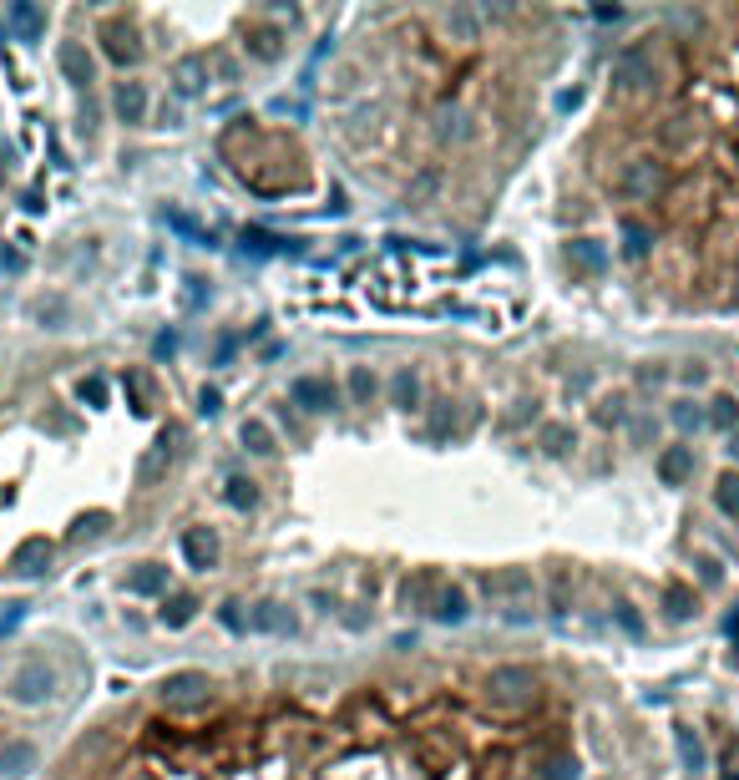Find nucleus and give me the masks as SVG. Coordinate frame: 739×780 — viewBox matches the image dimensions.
<instances>
[{
    "label": "nucleus",
    "mask_w": 739,
    "mask_h": 780,
    "mask_svg": "<svg viewBox=\"0 0 739 780\" xmlns=\"http://www.w3.org/2000/svg\"><path fill=\"white\" fill-rule=\"evenodd\" d=\"M669 183H674V173L659 152H633L613 173V198L618 203H653V198L669 193Z\"/></svg>",
    "instance_id": "f257e3e1"
},
{
    "label": "nucleus",
    "mask_w": 739,
    "mask_h": 780,
    "mask_svg": "<svg viewBox=\"0 0 739 780\" xmlns=\"http://www.w3.org/2000/svg\"><path fill=\"white\" fill-rule=\"evenodd\" d=\"M481 694H486L491 710L522 715V710H532L537 699H542V679H537V669H527V664H497V669L486 674Z\"/></svg>",
    "instance_id": "f03ea898"
},
{
    "label": "nucleus",
    "mask_w": 739,
    "mask_h": 780,
    "mask_svg": "<svg viewBox=\"0 0 739 780\" xmlns=\"http://www.w3.org/2000/svg\"><path fill=\"white\" fill-rule=\"evenodd\" d=\"M608 82H613V92H623V97L653 92V82H659V61H653V46H648V41H628V46L613 56V66H608Z\"/></svg>",
    "instance_id": "7ed1b4c3"
},
{
    "label": "nucleus",
    "mask_w": 739,
    "mask_h": 780,
    "mask_svg": "<svg viewBox=\"0 0 739 780\" xmlns=\"http://www.w3.org/2000/svg\"><path fill=\"white\" fill-rule=\"evenodd\" d=\"M157 699H162V710H178V715L203 710L213 699V679L203 669H178V674H168L157 684Z\"/></svg>",
    "instance_id": "20e7f679"
},
{
    "label": "nucleus",
    "mask_w": 739,
    "mask_h": 780,
    "mask_svg": "<svg viewBox=\"0 0 739 780\" xmlns=\"http://www.w3.org/2000/svg\"><path fill=\"white\" fill-rule=\"evenodd\" d=\"M6 694L16 699L21 710H41L46 699L56 694V669L46 664V659H26L16 674H11V684H6Z\"/></svg>",
    "instance_id": "39448f33"
},
{
    "label": "nucleus",
    "mask_w": 739,
    "mask_h": 780,
    "mask_svg": "<svg viewBox=\"0 0 739 780\" xmlns=\"http://www.w3.org/2000/svg\"><path fill=\"white\" fill-rule=\"evenodd\" d=\"M436 31L451 46H481L486 41V11L466 6V0H451V6L436 11Z\"/></svg>",
    "instance_id": "423d86ee"
},
{
    "label": "nucleus",
    "mask_w": 739,
    "mask_h": 780,
    "mask_svg": "<svg viewBox=\"0 0 739 780\" xmlns=\"http://www.w3.org/2000/svg\"><path fill=\"white\" fill-rule=\"evenodd\" d=\"M481 593H486L491 603L517 608V603L537 598V578H532V568H486V573H481Z\"/></svg>",
    "instance_id": "0eeeda50"
},
{
    "label": "nucleus",
    "mask_w": 739,
    "mask_h": 780,
    "mask_svg": "<svg viewBox=\"0 0 739 780\" xmlns=\"http://www.w3.org/2000/svg\"><path fill=\"white\" fill-rule=\"evenodd\" d=\"M659 147L664 152H674V158H689L694 147H704V122H699V112H689V107H674L664 122H659Z\"/></svg>",
    "instance_id": "6e6552de"
},
{
    "label": "nucleus",
    "mask_w": 739,
    "mask_h": 780,
    "mask_svg": "<svg viewBox=\"0 0 739 780\" xmlns=\"http://www.w3.org/2000/svg\"><path fill=\"white\" fill-rule=\"evenodd\" d=\"M289 401H294L299 411L319 416V411H330V406L340 401V390H335L330 375H294V380H289Z\"/></svg>",
    "instance_id": "1a4fd4ad"
},
{
    "label": "nucleus",
    "mask_w": 739,
    "mask_h": 780,
    "mask_svg": "<svg viewBox=\"0 0 739 780\" xmlns=\"http://www.w3.org/2000/svg\"><path fill=\"white\" fill-rule=\"evenodd\" d=\"M431 137H436L441 147H466V142L476 137V122H471V112H466V107L441 102V107H436V117H431Z\"/></svg>",
    "instance_id": "9d476101"
},
{
    "label": "nucleus",
    "mask_w": 739,
    "mask_h": 780,
    "mask_svg": "<svg viewBox=\"0 0 739 780\" xmlns=\"http://www.w3.org/2000/svg\"><path fill=\"white\" fill-rule=\"evenodd\" d=\"M294 608L289 603H279V598H264V603H254L249 608V618H243V629L249 634H269V639H279V634H294Z\"/></svg>",
    "instance_id": "9b49d317"
},
{
    "label": "nucleus",
    "mask_w": 739,
    "mask_h": 780,
    "mask_svg": "<svg viewBox=\"0 0 739 780\" xmlns=\"http://www.w3.org/2000/svg\"><path fill=\"white\" fill-rule=\"evenodd\" d=\"M56 66H61V76L71 87H92V76H97V61H92V51L81 41H61L56 46Z\"/></svg>",
    "instance_id": "f8f14e48"
},
{
    "label": "nucleus",
    "mask_w": 739,
    "mask_h": 780,
    "mask_svg": "<svg viewBox=\"0 0 739 780\" xmlns=\"http://www.w3.org/2000/svg\"><path fill=\"white\" fill-rule=\"evenodd\" d=\"M178 548H183V563H188L193 573L218 568V537H213V527H188Z\"/></svg>",
    "instance_id": "ddd939ff"
},
{
    "label": "nucleus",
    "mask_w": 739,
    "mask_h": 780,
    "mask_svg": "<svg viewBox=\"0 0 739 780\" xmlns=\"http://www.w3.org/2000/svg\"><path fill=\"white\" fill-rule=\"evenodd\" d=\"M168 82H173V92L178 97H198V92H208V56H178L173 61V71H168Z\"/></svg>",
    "instance_id": "4468645a"
},
{
    "label": "nucleus",
    "mask_w": 739,
    "mask_h": 780,
    "mask_svg": "<svg viewBox=\"0 0 739 780\" xmlns=\"http://www.w3.org/2000/svg\"><path fill=\"white\" fill-rule=\"evenodd\" d=\"M51 558H56V548H51L46 537H26L21 548L11 553V573H16V578H41V573L51 568Z\"/></svg>",
    "instance_id": "2eb2a0df"
},
{
    "label": "nucleus",
    "mask_w": 739,
    "mask_h": 780,
    "mask_svg": "<svg viewBox=\"0 0 739 780\" xmlns=\"http://www.w3.org/2000/svg\"><path fill=\"white\" fill-rule=\"evenodd\" d=\"M102 51H107V61H117V66H132V61L142 56L137 31H132L127 21H107V26H102Z\"/></svg>",
    "instance_id": "dca6fc26"
},
{
    "label": "nucleus",
    "mask_w": 739,
    "mask_h": 780,
    "mask_svg": "<svg viewBox=\"0 0 739 780\" xmlns=\"http://www.w3.org/2000/svg\"><path fill=\"white\" fill-rule=\"evenodd\" d=\"M441 188H446V168H441V163H426L416 178L405 183V203H410V208H431V203L441 198Z\"/></svg>",
    "instance_id": "f3484780"
},
{
    "label": "nucleus",
    "mask_w": 739,
    "mask_h": 780,
    "mask_svg": "<svg viewBox=\"0 0 739 780\" xmlns=\"http://www.w3.org/2000/svg\"><path fill=\"white\" fill-rule=\"evenodd\" d=\"M36 765H41V750L31 740H6V745H0V775H6V780H26Z\"/></svg>",
    "instance_id": "a211bd4d"
},
{
    "label": "nucleus",
    "mask_w": 739,
    "mask_h": 780,
    "mask_svg": "<svg viewBox=\"0 0 739 780\" xmlns=\"http://www.w3.org/2000/svg\"><path fill=\"white\" fill-rule=\"evenodd\" d=\"M653 466H659V482L664 487H684L694 477V446H664Z\"/></svg>",
    "instance_id": "6ab92c4d"
},
{
    "label": "nucleus",
    "mask_w": 739,
    "mask_h": 780,
    "mask_svg": "<svg viewBox=\"0 0 739 780\" xmlns=\"http://www.w3.org/2000/svg\"><path fill=\"white\" fill-rule=\"evenodd\" d=\"M567 264L578 274H588V279H603L608 274V249L598 239H572L567 244Z\"/></svg>",
    "instance_id": "aec40b11"
},
{
    "label": "nucleus",
    "mask_w": 739,
    "mask_h": 780,
    "mask_svg": "<svg viewBox=\"0 0 739 780\" xmlns=\"http://www.w3.org/2000/svg\"><path fill=\"white\" fill-rule=\"evenodd\" d=\"M112 112H117V122H127V127L147 122V87H142V82H117Z\"/></svg>",
    "instance_id": "412c9836"
},
{
    "label": "nucleus",
    "mask_w": 739,
    "mask_h": 780,
    "mask_svg": "<svg viewBox=\"0 0 739 780\" xmlns=\"http://www.w3.org/2000/svg\"><path fill=\"white\" fill-rule=\"evenodd\" d=\"M618 244H623V259H628V264H643V259L653 254V228H648L643 218H623V223H618Z\"/></svg>",
    "instance_id": "4be33fe9"
},
{
    "label": "nucleus",
    "mask_w": 739,
    "mask_h": 780,
    "mask_svg": "<svg viewBox=\"0 0 739 780\" xmlns=\"http://www.w3.org/2000/svg\"><path fill=\"white\" fill-rule=\"evenodd\" d=\"M243 51L254 61H279L284 56V31L279 26H249L243 31Z\"/></svg>",
    "instance_id": "5701e85b"
},
{
    "label": "nucleus",
    "mask_w": 739,
    "mask_h": 780,
    "mask_svg": "<svg viewBox=\"0 0 739 780\" xmlns=\"http://www.w3.org/2000/svg\"><path fill=\"white\" fill-rule=\"evenodd\" d=\"M6 26H11L21 41H41V36H46V16H41V6H31V0H16V6H6Z\"/></svg>",
    "instance_id": "b1692460"
},
{
    "label": "nucleus",
    "mask_w": 739,
    "mask_h": 780,
    "mask_svg": "<svg viewBox=\"0 0 739 780\" xmlns=\"http://www.w3.org/2000/svg\"><path fill=\"white\" fill-rule=\"evenodd\" d=\"M127 593L132 598H157V593H168V568L162 563H137L127 573Z\"/></svg>",
    "instance_id": "393cba45"
},
{
    "label": "nucleus",
    "mask_w": 739,
    "mask_h": 780,
    "mask_svg": "<svg viewBox=\"0 0 739 780\" xmlns=\"http://www.w3.org/2000/svg\"><path fill=\"white\" fill-rule=\"evenodd\" d=\"M385 390H390V406H395V411H416V406H421V375L410 370V365H400V370L390 375Z\"/></svg>",
    "instance_id": "a878e982"
},
{
    "label": "nucleus",
    "mask_w": 739,
    "mask_h": 780,
    "mask_svg": "<svg viewBox=\"0 0 739 780\" xmlns=\"http://www.w3.org/2000/svg\"><path fill=\"white\" fill-rule=\"evenodd\" d=\"M674 745H679V765H684L689 775H699V770L709 765V750H704V735H699L694 725H679V730H674Z\"/></svg>",
    "instance_id": "bb28decb"
},
{
    "label": "nucleus",
    "mask_w": 739,
    "mask_h": 780,
    "mask_svg": "<svg viewBox=\"0 0 739 780\" xmlns=\"http://www.w3.org/2000/svg\"><path fill=\"white\" fill-rule=\"evenodd\" d=\"M238 244H243V254H254V259H274V254H289L294 239H279V233H269V228H243Z\"/></svg>",
    "instance_id": "cd10ccee"
},
{
    "label": "nucleus",
    "mask_w": 739,
    "mask_h": 780,
    "mask_svg": "<svg viewBox=\"0 0 739 780\" xmlns=\"http://www.w3.org/2000/svg\"><path fill=\"white\" fill-rule=\"evenodd\" d=\"M466 613H471V603H466V588H441L436 593V603H431V618L436 623H466Z\"/></svg>",
    "instance_id": "c85d7f7f"
},
{
    "label": "nucleus",
    "mask_w": 739,
    "mask_h": 780,
    "mask_svg": "<svg viewBox=\"0 0 739 780\" xmlns=\"http://www.w3.org/2000/svg\"><path fill=\"white\" fill-rule=\"evenodd\" d=\"M537 446H542V456H567L572 446H578V431H572L567 421H542Z\"/></svg>",
    "instance_id": "c756f323"
},
{
    "label": "nucleus",
    "mask_w": 739,
    "mask_h": 780,
    "mask_svg": "<svg viewBox=\"0 0 739 780\" xmlns=\"http://www.w3.org/2000/svg\"><path fill=\"white\" fill-rule=\"evenodd\" d=\"M162 623H168V629H188V623L198 618V598L193 593H168L162 598V613H157Z\"/></svg>",
    "instance_id": "7c9ffc66"
},
{
    "label": "nucleus",
    "mask_w": 739,
    "mask_h": 780,
    "mask_svg": "<svg viewBox=\"0 0 739 780\" xmlns=\"http://www.w3.org/2000/svg\"><path fill=\"white\" fill-rule=\"evenodd\" d=\"M436 593H441V588H436V573H416V578L400 583V603H405V608H431Z\"/></svg>",
    "instance_id": "2f4dec72"
},
{
    "label": "nucleus",
    "mask_w": 739,
    "mask_h": 780,
    "mask_svg": "<svg viewBox=\"0 0 739 780\" xmlns=\"http://www.w3.org/2000/svg\"><path fill=\"white\" fill-rule=\"evenodd\" d=\"M238 441L249 446L254 456H274V451H279V446H274V426H269V421H259V416H249V421L238 426Z\"/></svg>",
    "instance_id": "473e14b6"
},
{
    "label": "nucleus",
    "mask_w": 739,
    "mask_h": 780,
    "mask_svg": "<svg viewBox=\"0 0 739 780\" xmlns=\"http://www.w3.org/2000/svg\"><path fill=\"white\" fill-rule=\"evenodd\" d=\"M345 390H350V401H355V406H370V401L380 396V380H375V370H370V365H350Z\"/></svg>",
    "instance_id": "72a5a7b5"
},
{
    "label": "nucleus",
    "mask_w": 739,
    "mask_h": 780,
    "mask_svg": "<svg viewBox=\"0 0 739 780\" xmlns=\"http://www.w3.org/2000/svg\"><path fill=\"white\" fill-rule=\"evenodd\" d=\"M704 416H709V426H714V431L734 436V431H739V396H729V390H724V396H714V401H709V411H704Z\"/></svg>",
    "instance_id": "f704fd0d"
},
{
    "label": "nucleus",
    "mask_w": 739,
    "mask_h": 780,
    "mask_svg": "<svg viewBox=\"0 0 739 780\" xmlns=\"http://www.w3.org/2000/svg\"><path fill=\"white\" fill-rule=\"evenodd\" d=\"M664 613H669V623H684V618H694V613H699V598H694V588H684V583H669V588H664Z\"/></svg>",
    "instance_id": "c9c22d12"
},
{
    "label": "nucleus",
    "mask_w": 739,
    "mask_h": 780,
    "mask_svg": "<svg viewBox=\"0 0 739 780\" xmlns=\"http://www.w3.org/2000/svg\"><path fill=\"white\" fill-rule=\"evenodd\" d=\"M223 502H228L233 512H254V507H259V487H254L249 477H228V482H223Z\"/></svg>",
    "instance_id": "e433bc0d"
},
{
    "label": "nucleus",
    "mask_w": 739,
    "mask_h": 780,
    "mask_svg": "<svg viewBox=\"0 0 739 780\" xmlns=\"http://www.w3.org/2000/svg\"><path fill=\"white\" fill-rule=\"evenodd\" d=\"M162 472H168V441H157V446L137 461V487H157Z\"/></svg>",
    "instance_id": "4c0bfd02"
},
{
    "label": "nucleus",
    "mask_w": 739,
    "mask_h": 780,
    "mask_svg": "<svg viewBox=\"0 0 739 780\" xmlns=\"http://www.w3.org/2000/svg\"><path fill=\"white\" fill-rule=\"evenodd\" d=\"M162 218H168V223L183 233V239H193V244H203V249H213V244H218V239H213V228H203V223H198V218H188L183 208H168Z\"/></svg>",
    "instance_id": "58836bf2"
},
{
    "label": "nucleus",
    "mask_w": 739,
    "mask_h": 780,
    "mask_svg": "<svg viewBox=\"0 0 739 780\" xmlns=\"http://www.w3.org/2000/svg\"><path fill=\"white\" fill-rule=\"evenodd\" d=\"M593 421H598L603 431H613V426H628V396H603V401L593 406Z\"/></svg>",
    "instance_id": "ea45409f"
},
{
    "label": "nucleus",
    "mask_w": 739,
    "mask_h": 780,
    "mask_svg": "<svg viewBox=\"0 0 739 780\" xmlns=\"http://www.w3.org/2000/svg\"><path fill=\"white\" fill-rule=\"evenodd\" d=\"M714 507H719L724 517L739 522V472H724V477L714 482Z\"/></svg>",
    "instance_id": "a19ab883"
},
{
    "label": "nucleus",
    "mask_w": 739,
    "mask_h": 780,
    "mask_svg": "<svg viewBox=\"0 0 739 780\" xmlns=\"http://www.w3.org/2000/svg\"><path fill=\"white\" fill-rule=\"evenodd\" d=\"M537 780H583V765L572 760V755H552V760L537 770Z\"/></svg>",
    "instance_id": "79ce46f5"
},
{
    "label": "nucleus",
    "mask_w": 739,
    "mask_h": 780,
    "mask_svg": "<svg viewBox=\"0 0 739 780\" xmlns=\"http://www.w3.org/2000/svg\"><path fill=\"white\" fill-rule=\"evenodd\" d=\"M613 623H618L628 639H643V613L633 603H613Z\"/></svg>",
    "instance_id": "37998d69"
},
{
    "label": "nucleus",
    "mask_w": 739,
    "mask_h": 780,
    "mask_svg": "<svg viewBox=\"0 0 739 780\" xmlns=\"http://www.w3.org/2000/svg\"><path fill=\"white\" fill-rule=\"evenodd\" d=\"M669 416H674V426H679V431H699V426H709V416H704L694 401H674V411H669Z\"/></svg>",
    "instance_id": "c03bdc74"
},
{
    "label": "nucleus",
    "mask_w": 739,
    "mask_h": 780,
    "mask_svg": "<svg viewBox=\"0 0 739 780\" xmlns=\"http://www.w3.org/2000/svg\"><path fill=\"white\" fill-rule=\"evenodd\" d=\"M76 396L87 401V406H107V380L102 375H87V380L76 385Z\"/></svg>",
    "instance_id": "a18cd8bd"
},
{
    "label": "nucleus",
    "mask_w": 739,
    "mask_h": 780,
    "mask_svg": "<svg viewBox=\"0 0 739 780\" xmlns=\"http://www.w3.org/2000/svg\"><path fill=\"white\" fill-rule=\"evenodd\" d=\"M208 76H218V82H233V76H238V61L223 56V51H213V56H208Z\"/></svg>",
    "instance_id": "49530a36"
},
{
    "label": "nucleus",
    "mask_w": 739,
    "mask_h": 780,
    "mask_svg": "<svg viewBox=\"0 0 739 780\" xmlns=\"http://www.w3.org/2000/svg\"><path fill=\"white\" fill-rule=\"evenodd\" d=\"M527 421H537V401H517V411H507V416H502V426H507V431H517V426H527Z\"/></svg>",
    "instance_id": "de8ad7c7"
},
{
    "label": "nucleus",
    "mask_w": 739,
    "mask_h": 780,
    "mask_svg": "<svg viewBox=\"0 0 739 780\" xmlns=\"http://www.w3.org/2000/svg\"><path fill=\"white\" fill-rule=\"evenodd\" d=\"M198 411H203V416H218V411H223V390H218V385H203V390H198Z\"/></svg>",
    "instance_id": "09e8293b"
},
{
    "label": "nucleus",
    "mask_w": 739,
    "mask_h": 780,
    "mask_svg": "<svg viewBox=\"0 0 739 780\" xmlns=\"http://www.w3.org/2000/svg\"><path fill=\"white\" fill-rule=\"evenodd\" d=\"M21 618H26V603H11L6 613H0V639L16 634V629H21Z\"/></svg>",
    "instance_id": "8fccbe9b"
},
{
    "label": "nucleus",
    "mask_w": 739,
    "mask_h": 780,
    "mask_svg": "<svg viewBox=\"0 0 739 780\" xmlns=\"http://www.w3.org/2000/svg\"><path fill=\"white\" fill-rule=\"evenodd\" d=\"M122 385H127V396H132V411H147V380L142 375H127Z\"/></svg>",
    "instance_id": "3c124183"
},
{
    "label": "nucleus",
    "mask_w": 739,
    "mask_h": 780,
    "mask_svg": "<svg viewBox=\"0 0 739 780\" xmlns=\"http://www.w3.org/2000/svg\"><path fill=\"white\" fill-rule=\"evenodd\" d=\"M446 426H451V401H436V411H431V436H446Z\"/></svg>",
    "instance_id": "603ef678"
},
{
    "label": "nucleus",
    "mask_w": 739,
    "mask_h": 780,
    "mask_svg": "<svg viewBox=\"0 0 739 780\" xmlns=\"http://www.w3.org/2000/svg\"><path fill=\"white\" fill-rule=\"evenodd\" d=\"M102 527H107V512H92V517H81V522H76L71 537H87V532H102Z\"/></svg>",
    "instance_id": "864d4df0"
},
{
    "label": "nucleus",
    "mask_w": 739,
    "mask_h": 780,
    "mask_svg": "<svg viewBox=\"0 0 739 780\" xmlns=\"http://www.w3.org/2000/svg\"><path fill=\"white\" fill-rule=\"evenodd\" d=\"M233 350H238V335H223V340H218V350H213V365H228V360H233Z\"/></svg>",
    "instance_id": "5fc2aeb1"
},
{
    "label": "nucleus",
    "mask_w": 739,
    "mask_h": 780,
    "mask_svg": "<svg viewBox=\"0 0 739 780\" xmlns=\"http://www.w3.org/2000/svg\"><path fill=\"white\" fill-rule=\"evenodd\" d=\"M552 613H567V573L552 578Z\"/></svg>",
    "instance_id": "6e6d98bb"
},
{
    "label": "nucleus",
    "mask_w": 739,
    "mask_h": 780,
    "mask_svg": "<svg viewBox=\"0 0 739 780\" xmlns=\"http://www.w3.org/2000/svg\"><path fill=\"white\" fill-rule=\"evenodd\" d=\"M223 629H233V634H243V613H238V603H223Z\"/></svg>",
    "instance_id": "4d7b16f0"
},
{
    "label": "nucleus",
    "mask_w": 739,
    "mask_h": 780,
    "mask_svg": "<svg viewBox=\"0 0 739 780\" xmlns=\"http://www.w3.org/2000/svg\"><path fill=\"white\" fill-rule=\"evenodd\" d=\"M653 436H659V426H653V421H643V416H638V421H633V441H638V446H648Z\"/></svg>",
    "instance_id": "13d9d810"
},
{
    "label": "nucleus",
    "mask_w": 739,
    "mask_h": 780,
    "mask_svg": "<svg viewBox=\"0 0 739 780\" xmlns=\"http://www.w3.org/2000/svg\"><path fill=\"white\" fill-rule=\"evenodd\" d=\"M183 284H188L183 304H188V309H198V304H203V279H183Z\"/></svg>",
    "instance_id": "bf43d9fd"
},
{
    "label": "nucleus",
    "mask_w": 739,
    "mask_h": 780,
    "mask_svg": "<svg viewBox=\"0 0 739 780\" xmlns=\"http://www.w3.org/2000/svg\"><path fill=\"white\" fill-rule=\"evenodd\" d=\"M152 350H157V355H173V350H178V335H173V330H168V335H157Z\"/></svg>",
    "instance_id": "052dcab7"
},
{
    "label": "nucleus",
    "mask_w": 739,
    "mask_h": 780,
    "mask_svg": "<svg viewBox=\"0 0 739 780\" xmlns=\"http://www.w3.org/2000/svg\"><path fill=\"white\" fill-rule=\"evenodd\" d=\"M578 102H583V92H578V87H572V92H562V97H557V107H562V112H572V107H578Z\"/></svg>",
    "instance_id": "680f3d73"
},
{
    "label": "nucleus",
    "mask_w": 739,
    "mask_h": 780,
    "mask_svg": "<svg viewBox=\"0 0 739 780\" xmlns=\"http://www.w3.org/2000/svg\"><path fill=\"white\" fill-rule=\"evenodd\" d=\"M638 380H643V385H659V380H664V370H659V365H643V370H638Z\"/></svg>",
    "instance_id": "e2e57ef3"
},
{
    "label": "nucleus",
    "mask_w": 739,
    "mask_h": 780,
    "mask_svg": "<svg viewBox=\"0 0 739 780\" xmlns=\"http://www.w3.org/2000/svg\"><path fill=\"white\" fill-rule=\"evenodd\" d=\"M724 634H729V644H734V649H739V608H734V613H729V623H724Z\"/></svg>",
    "instance_id": "0e129e2a"
},
{
    "label": "nucleus",
    "mask_w": 739,
    "mask_h": 780,
    "mask_svg": "<svg viewBox=\"0 0 739 780\" xmlns=\"http://www.w3.org/2000/svg\"><path fill=\"white\" fill-rule=\"evenodd\" d=\"M0 264H6V269H21V264H26V259H21V254H16V249H0Z\"/></svg>",
    "instance_id": "69168bd1"
},
{
    "label": "nucleus",
    "mask_w": 739,
    "mask_h": 780,
    "mask_svg": "<svg viewBox=\"0 0 739 780\" xmlns=\"http://www.w3.org/2000/svg\"><path fill=\"white\" fill-rule=\"evenodd\" d=\"M729 456H734V461H739V431H734V436H729Z\"/></svg>",
    "instance_id": "338daca9"
},
{
    "label": "nucleus",
    "mask_w": 739,
    "mask_h": 780,
    "mask_svg": "<svg viewBox=\"0 0 739 780\" xmlns=\"http://www.w3.org/2000/svg\"><path fill=\"white\" fill-rule=\"evenodd\" d=\"M724 780H739V770H729V775H724Z\"/></svg>",
    "instance_id": "774afa93"
}]
</instances>
